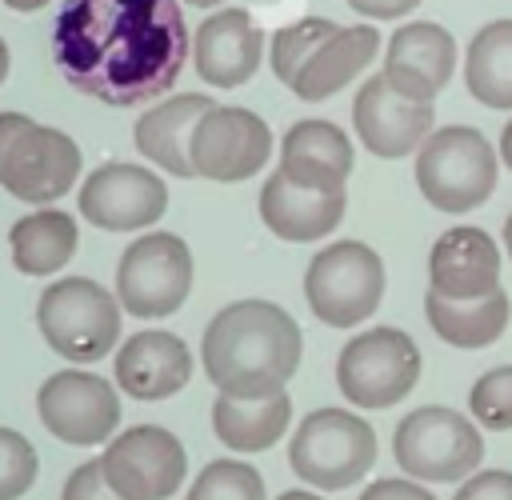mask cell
Returning a JSON list of instances; mask_svg holds the SVG:
<instances>
[{
  "mask_svg": "<svg viewBox=\"0 0 512 500\" xmlns=\"http://www.w3.org/2000/svg\"><path fill=\"white\" fill-rule=\"evenodd\" d=\"M192 292V252L172 232H148L116 264V296L128 316L164 320Z\"/></svg>",
  "mask_w": 512,
  "mask_h": 500,
  "instance_id": "10",
  "label": "cell"
},
{
  "mask_svg": "<svg viewBox=\"0 0 512 500\" xmlns=\"http://www.w3.org/2000/svg\"><path fill=\"white\" fill-rule=\"evenodd\" d=\"M344 204V188H308L288 180L280 168L260 188V220L268 224V232L292 244H312L336 232V224L344 220Z\"/></svg>",
  "mask_w": 512,
  "mask_h": 500,
  "instance_id": "19",
  "label": "cell"
},
{
  "mask_svg": "<svg viewBox=\"0 0 512 500\" xmlns=\"http://www.w3.org/2000/svg\"><path fill=\"white\" fill-rule=\"evenodd\" d=\"M100 464L124 500H168L188 472L184 444L160 424H136L120 432L108 440Z\"/></svg>",
  "mask_w": 512,
  "mask_h": 500,
  "instance_id": "11",
  "label": "cell"
},
{
  "mask_svg": "<svg viewBox=\"0 0 512 500\" xmlns=\"http://www.w3.org/2000/svg\"><path fill=\"white\" fill-rule=\"evenodd\" d=\"M436 120V108L432 104H412L404 100L388 80L384 72L368 76L360 88H356V100H352V124H356V136L360 144L380 156V160H400L408 152H420V144L436 132L432 128Z\"/></svg>",
  "mask_w": 512,
  "mask_h": 500,
  "instance_id": "16",
  "label": "cell"
},
{
  "mask_svg": "<svg viewBox=\"0 0 512 500\" xmlns=\"http://www.w3.org/2000/svg\"><path fill=\"white\" fill-rule=\"evenodd\" d=\"M216 108L212 96L204 92H180L160 100L156 108H148L136 120V152L148 156L152 164H160L168 176H196L192 168V132L196 124Z\"/></svg>",
  "mask_w": 512,
  "mask_h": 500,
  "instance_id": "21",
  "label": "cell"
},
{
  "mask_svg": "<svg viewBox=\"0 0 512 500\" xmlns=\"http://www.w3.org/2000/svg\"><path fill=\"white\" fill-rule=\"evenodd\" d=\"M60 500H124V496L108 484V476H104V464H100V460H84V464L64 480Z\"/></svg>",
  "mask_w": 512,
  "mask_h": 500,
  "instance_id": "32",
  "label": "cell"
},
{
  "mask_svg": "<svg viewBox=\"0 0 512 500\" xmlns=\"http://www.w3.org/2000/svg\"><path fill=\"white\" fill-rule=\"evenodd\" d=\"M80 176V148L60 128L0 112V188L28 204L60 200Z\"/></svg>",
  "mask_w": 512,
  "mask_h": 500,
  "instance_id": "5",
  "label": "cell"
},
{
  "mask_svg": "<svg viewBox=\"0 0 512 500\" xmlns=\"http://www.w3.org/2000/svg\"><path fill=\"white\" fill-rule=\"evenodd\" d=\"M452 500H512V472L504 468H488V472H472Z\"/></svg>",
  "mask_w": 512,
  "mask_h": 500,
  "instance_id": "33",
  "label": "cell"
},
{
  "mask_svg": "<svg viewBox=\"0 0 512 500\" xmlns=\"http://www.w3.org/2000/svg\"><path fill=\"white\" fill-rule=\"evenodd\" d=\"M184 4H192V8H212V4H224V0H184Z\"/></svg>",
  "mask_w": 512,
  "mask_h": 500,
  "instance_id": "41",
  "label": "cell"
},
{
  "mask_svg": "<svg viewBox=\"0 0 512 500\" xmlns=\"http://www.w3.org/2000/svg\"><path fill=\"white\" fill-rule=\"evenodd\" d=\"M500 152L480 128L444 124L416 152V188L420 196L448 216L480 208L496 192Z\"/></svg>",
  "mask_w": 512,
  "mask_h": 500,
  "instance_id": "3",
  "label": "cell"
},
{
  "mask_svg": "<svg viewBox=\"0 0 512 500\" xmlns=\"http://www.w3.org/2000/svg\"><path fill=\"white\" fill-rule=\"evenodd\" d=\"M264 60V28L244 8L212 12L192 40L196 76L212 88H240L256 76Z\"/></svg>",
  "mask_w": 512,
  "mask_h": 500,
  "instance_id": "18",
  "label": "cell"
},
{
  "mask_svg": "<svg viewBox=\"0 0 512 500\" xmlns=\"http://www.w3.org/2000/svg\"><path fill=\"white\" fill-rule=\"evenodd\" d=\"M380 52V32L372 24H348L340 28L296 76L292 92L300 100H328L332 92L348 88Z\"/></svg>",
  "mask_w": 512,
  "mask_h": 500,
  "instance_id": "23",
  "label": "cell"
},
{
  "mask_svg": "<svg viewBox=\"0 0 512 500\" xmlns=\"http://www.w3.org/2000/svg\"><path fill=\"white\" fill-rule=\"evenodd\" d=\"M428 288L444 300H484L500 292V248L476 224H456L428 252Z\"/></svg>",
  "mask_w": 512,
  "mask_h": 500,
  "instance_id": "17",
  "label": "cell"
},
{
  "mask_svg": "<svg viewBox=\"0 0 512 500\" xmlns=\"http://www.w3.org/2000/svg\"><path fill=\"white\" fill-rule=\"evenodd\" d=\"M424 316L432 332L452 344V348H488L504 336L512 320V300L508 292H492L484 300H444L440 292H424Z\"/></svg>",
  "mask_w": 512,
  "mask_h": 500,
  "instance_id": "24",
  "label": "cell"
},
{
  "mask_svg": "<svg viewBox=\"0 0 512 500\" xmlns=\"http://www.w3.org/2000/svg\"><path fill=\"white\" fill-rule=\"evenodd\" d=\"M280 172L308 188H344L352 176V140L332 120H296L280 140Z\"/></svg>",
  "mask_w": 512,
  "mask_h": 500,
  "instance_id": "22",
  "label": "cell"
},
{
  "mask_svg": "<svg viewBox=\"0 0 512 500\" xmlns=\"http://www.w3.org/2000/svg\"><path fill=\"white\" fill-rule=\"evenodd\" d=\"M456 36L436 20L400 24L384 48V80L412 104H436L456 72Z\"/></svg>",
  "mask_w": 512,
  "mask_h": 500,
  "instance_id": "15",
  "label": "cell"
},
{
  "mask_svg": "<svg viewBox=\"0 0 512 500\" xmlns=\"http://www.w3.org/2000/svg\"><path fill=\"white\" fill-rule=\"evenodd\" d=\"M496 152H500V164L512 172V120L504 124V132H500V144H496Z\"/></svg>",
  "mask_w": 512,
  "mask_h": 500,
  "instance_id": "36",
  "label": "cell"
},
{
  "mask_svg": "<svg viewBox=\"0 0 512 500\" xmlns=\"http://www.w3.org/2000/svg\"><path fill=\"white\" fill-rule=\"evenodd\" d=\"M464 88L484 108L512 112V20H492L468 40Z\"/></svg>",
  "mask_w": 512,
  "mask_h": 500,
  "instance_id": "27",
  "label": "cell"
},
{
  "mask_svg": "<svg viewBox=\"0 0 512 500\" xmlns=\"http://www.w3.org/2000/svg\"><path fill=\"white\" fill-rule=\"evenodd\" d=\"M392 456L404 476L420 484L468 480L484 460V436L476 420L456 408L424 404L412 408L392 432Z\"/></svg>",
  "mask_w": 512,
  "mask_h": 500,
  "instance_id": "4",
  "label": "cell"
},
{
  "mask_svg": "<svg viewBox=\"0 0 512 500\" xmlns=\"http://www.w3.org/2000/svg\"><path fill=\"white\" fill-rule=\"evenodd\" d=\"M184 500H264V480L240 460H212L192 480Z\"/></svg>",
  "mask_w": 512,
  "mask_h": 500,
  "instance_id": "29",
  "label": "cell"
},
{
  "mask_svg": "<svg viewBox=\"0 0 512 500\" xmlns=\"http://www.w3.org/2000/svg\"><path fill=\"white\" fill-rule=\"evenodd\" d=\"M300 324L272 300H236L220 308L200 340V360L220 396L268 400L300 368Z\"/></svg>",
  "mask_w": 512,
  "mask_h": 500,
  "instance_id": "2",
  "label": "cell"
},
{
  "mask_svg": "<svg viewBox=\"0 0 512 500\" xmlns=\"http://www.w3.org/2000/svg\"><path fill=\"white\" fill-rule=\"evenodd\" d=\"M504 252H508V256H512V216H508V220H504Z\"/></svg>",
  "mask_w": 512,
  "mask_h": 500,
  "instance_id": "40",
  "label": "cell"
},
{
  "mask_svg": "<svg viewBox=\"0 0 512 500\" xmlns=\"http://www.w3.org/2000/svg\"><path fill=\"white\" fill-rule=\"evenodd\" d=\"M4 76H8V44L0 40V84H4Z\"/></svg>",
  "mask_w": 512,
  "mask_h": 500,
  "instance_id": "39",
  "label": "cell"
},
{
  "mask_svg": "<svg viewBox=\"0 0 512 500\" xmlns=\"http://www.w3.org/2000/svg\"><path fill=\"white\" fill-rule=\"evenodd\" d=\"M168 208V184L140 164H100L80 184V216H88L104 232H132L148 228Z\"/></svg>",
  "mask_w": 512,
  "mask_h": 500,
  "instance_id": "14",
  "label": "cell"
},
{
  "mask_svg": "<svg viewBox=\"0 0 512 500\" xmlns=\"http://www.w3.org/2000/svg\"><path fill=\"white\" fill-rule=\"evenodd\" d=\"M64 80L112 108L168 92L188 60L180 0H64L52 24Z\"/></svg>",
  "mask_w": 512,
  "mask_h": 500,
  "instance_id": "1",
  "label": "cell"
},
{
  "mask_svg": "<svg viewBox=\"0 0 512 500\" xmlns=\"http://www.w3.org/2000/svg\"><path fill=\"white\" fill-rule=\"evenodd\" d=\"M76 220L60 208H44L32 216H20L8 232L12 264L24 276H52L60 272L76 252Z\"/></svg>",
  "mask_w": 512,
  "mask_h": 500,
  "instance_id": "25",
  "label": "cell"
},
{
  "mask_svg": "<svg viewBox=\"0 0 512 500\" xmlns=\"http://www.w3.org/2000/svg\"><path fill=\"white\" fill-rule=\"evenodd\" d=\"M288 420H292L288 392L268 396V400H232V396L216 392V404H212V428L236 452H264V448H272L288 432Z\"/></svg>",
  "mask_w": 512,
  "mask_h": 500,
  "instance_id": "26",
  "label": "cell"
},
{
  "mask_svg": "<svg viewBox=\"0 0 512 500\" xmlns=\"http://www.w3.org/2000/svg\"><path fill=\"white\" fill-rule=\"evenodd\" d=\"M40 472V456L32 440H24L16 428H0V500H20Z\"/></svg>",
  "mask_w": 512,
  "mask_h": 500,
  "instance_id": "31",
  "label": "cell"
},
{
  "mask_svg": "<svg viewBox=\"0 0 512 500\" xmlns=\"http://www.w3.org/2000/svg\"><path fill=\"white\" fill-rule=\"evenodd\" d=\"M336 32H340V24H332L328 16H304V20H296V24H284V28L272 36V52H268L276 80L292 88L296 76L304 72V64H308Z\"/></svg>",
  "mask_w": 512,
  "mask_h": 500,
  "instance_id": "28",
  "label": "cell"
},
{
  "mask_svg": "<svg viewBox=\"0 0 512 500\" xmlns=\"http://www.w3.org/2000/svg\"><path fill=\"white\" fill-rule=\"evenodd\" d=\"M276 500H324V496H316V492H304V488H292V492H280Z\"/></svg>",
  "mask_w": 512,
  "mask_h": 500,
  "instance_id": "38",
  "label": "cell"
},
{
  "mask_svg": "<svg viewBox=\"0 0 512 500\" xmlns=\"http://www.w3.org/2000/svg\"><path fill=\"white\" fill-rule=\"evenodd\" d=\"M288 460L304 484L320 492H340L364 480L376 464V432L364 416L348 408H316L300 420L288 444Z\"/></svg>",
  "mask_w": 512,
  "mask_h": 500,
  "instance_id": "6",
  "label": "cell"
},
{
  "mask_svg": "<svg viewBox=\"0 0 512 500\" xmlns=\"http://www.w3.org/2000/svg\"><path fill=\"white\" fill-rule=\"evenodd\" d=\"M192 168L204 180L236 184L256 176L272 156V128L248 108H212L192 132Z\"/></svg>",
  "mask_w": 512,
  "mask_h": 500,
  "instance_id": "12",
  "label": "cell"
},
{
  "mask_svg": "<svg viewBox=\"0 0 512 500\" xmlns=\"http://www.w3.org/2000/svg\"><path fill=\"white\" fill-rule=\"evenodd\" d=\"M12 12H40V8H48L52 0H4Z\"/></svg>",
  "mask_w": 512,
  "mask_h": 500,
  "instance_id": "37",
  "label": "cell"
},
{
  "mask_svg": "<svg viewBox=\"0 0 512 500\" xmlns=\"http://www.w3.org/2000/svg\"><path fill=\"white\" fill-rule=\"evenodd\" d=\"M468 412L476 424L492 428V432H508L512 428V364L488 368L472 392H468Z\"/></svg>",
  "mask_w": 512,
  "mask_h": 500,
  "instance_id": "30",
  "label": "cell"
},
{
  "mask_svg": "<svg viewBox=\"0 0 512 500\" xmlns=\"http://www.w3.org/2000/svg\"><path fill=\"white\" fill-rule=\"evenodd\" d=\"M36 412L44 428L64 444H100L120 424V400L104 376L92 372H56L36 392Z\"/></svg>",
  "mask_w": 512,
  "mask_h": 500,
  "instance_id": "13",
  "label": "cell"
},
{
  "mask_svg": "<svg viewBox=\"0 0 512 500\" xmlns=\"http://www.w3.org/2000/svg\"><path fill=\"white\" fill-rule=\"evenodd\" d=\"M420 380V348L404 328H368L336 356V384L352 408H392Z\"/></svg>",
  "mask_w": 512,
  "mask_h": 500,
  "instance_id": "9",
  "label": "cell"
},
{
  "mask_svg": "<svg viewBox=\"0 0 512 500\" xmlns=\"http://www.w3.org/2000/svg\"><path fill=\"white\" fill-rule=\"evenodd\" d=\"M40 336L52 352L76 364H92L120 340V304L88 276H64L40 292Z\"/></svg>",
  "mask_w": 512,
  "mask_h": 500,
  "instance_id": "7",
  "label": "cell"
},
{
  "mask_svg": "<svg viewBox=\"0 0 512 500\" xmlns=\"http://www.w3.org/2000/svg\"><path fill=\"white\" fill-rule=\"evenodd\" d=\"M360 500H436V496L412 476H380L360 492Z\"/></svg>",
  "mask_w": 512,
  "mask_h": 500,
  "instance_id": "34",
  "label": "cell"
},
{
  "mask_svg": "<svg viewBox=\"0 0 512 500\" xmlns=\"http://www.w3.org/2000/svg\"><path fill=\"white\" fill-rule=\"evenodd\" d=\"M304 296L320 324L356 328L384 300V260L364 240H336L308 260Z\"/></svg>",
  "mask_w": 512,
  "mask_h": 500,
  "instance_id": "8",
  "label": "cell"
},
{
  "mask_svg": "<svg viewBox=\"0 0 512 500\" xmlns=\"http://www.w3.org/2000/svg\"><path fill=\"white\" fill-rule=\"evenodd\" d=\"M192 376V352L176 332H136L116 352V384L132 400H164Z\"/></svg>",
  "mask_w": 512,
  "mask_h": 500,
  "instance_id": "20",
  "label": "cell"
},
{
  "mask_svg": "<svg viewBox=\"0 0 512 500\" xmlns=\"http://www.w3.org/2000/svg\"><path fill=\"white\" fill-rule=\"evenodd\" d=\"M416 4H420V0H348V8L360 12V16H368V20H400V16H408Z\"/></svg>",
  "mask_w": 512,
  "mask_h": 500,
  "instance_id": "35",
  "label": "cell"
}]
</instances>
